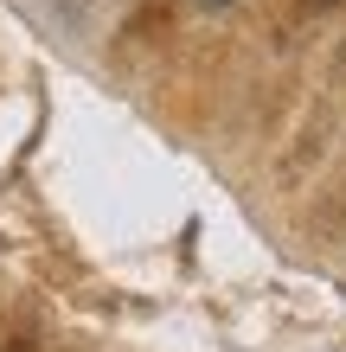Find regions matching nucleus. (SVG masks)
I'll return each mask as SVG.
<instances>
[{
	"instance_id": "obj_1",
	"label": "nucleus",
	"mask_w": 346,
	"mask_h": 352,
	"mask_svg": "<svg viewBox=\"0 0 346 352\" xmlns=\"http://www.w3.org/2000/svg\"><path fill=\"white\" fill-rule=\"evenodd\" d=\"M308 7H321V13H327V7H346V0H308Z\"/></svg>"
},
{
	"instance_id": "obj_2",
	"label": "nucleus",
	"mask_w": 346,
	"mask_h": 352,
	"mask_svg": "<svg viewBox=\"0 0 346 352\" xmlns=\"http://www.w3.org/2000/svg\"><path fill=\"white\" fill-rule=\"evenodd\" d=\"M193 7H231V0H193Z\"/></svg>"
}]
</instances>
